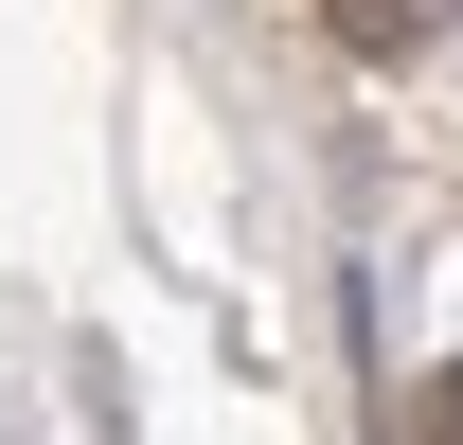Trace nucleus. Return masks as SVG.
I'll list each match as a JSON object with an SVG mask.
<instances>
[{
	"label": "nucleus",
	"instance_id": "1",
	"mask_svg": "<svg viewBox=\"0 0 463 445\" xmlns=\"http://www.w3.org/2000/svg\"><path fill=\"white\" fill-rule=\"evenodd\" d=\"M446 18H463V0H321V36H339L356 71H410L428 36H446Z\"/></svg>",
	"mask_w": 463,
	"mask_h": 445
},
{
	"label": "nucleus",
	"instance_id": "2",
	"mask_svg": "<svg viewBox=\"0 0 463 445\" xmlns=\"http://www.w3.org/2000/svg\"><path fill=\"white\" fill-rule=\"evenodd\" d=\"M410 445H463V374H428V392H410Z\"/></svg>",
	"mask_w": 463,
	"mask_h": 445
}]
</instances>
